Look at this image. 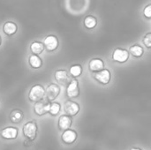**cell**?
Returning <instances> with one entry per match:
<instances>
[{"label":"cell","mask_w":151,"mask_h":150,"mask_svg":"<svg viewBox=\"0 0 151 150\" xmlns=\"http://www.w3.org/2000/svg\"><path fill=\"white\" fill-rule=\"evenodd\" d=\"M17 29H18V27L15 23L12 22V21H7L4 23V27H3V30L5 34L11 36V35H13L16 32H17Z\"/></svg>","instance_id":"9a60e30c"},{"label":"cell","mask_w":151,"mask_h":150,"mask_svg":"<svg viewBox=\"0 0 151 150\" xmlns=\"http://www.w3.org/2000/svg\"><path fill=\"white\" fill-rule=\"evenodd\" d=\"M29 65L35 68V69H37V68H40L42 65V59L38 57V55H31L29 57Z\"/></svg>","instance_id":"e0dca14e"},{"label":"cell","mask_w":151,"mask_h":150,"mask_svg":"<svg viewBox=\"0 0 151 150\" xmlns=\"http://www.w3.org/2000/svg\"><path fill=\"white\" fill-rule=\"evenodd\" d=\"M89 70L91 72H99L101 70L104 69V63L102 59L100 58H94L92 59L90 62H89Z\"/></svg>","instance_id":"4fadbf2b"},{"label":"cell","mask_w":151,"mask_h":150,"mask_svg":"<svg viewBox=\"0 0 151 150\" xmlns=\"http://www.w3.org/2000/svg\"><path fill=\"white\" fill-rule=\"evenodd\" d=\"M50 103L48 100H40L38 102L35 103V106H34V111L35 112L36 115L38 116H42L46 113L49 112L50 110Z\"/></svg>","instance_id":"3957f363"},{"label":"cell","mask_w":151,"mask_h":150,"mask_svg":"<svg viewBox=\"0 0 151 150\" xmlns=\"http://www.w3.org/2000/svg\"><path fill=\"white\" fill-rule=\"evenodd\" d=\"M131 150H142V149H132Z\"/></svg>","instance_id":"d4e9b609"},{"label":"cell","mask_w":151,"mask_h":150,"mask_svg":"<svg viewBox=\"0 0 151 150\" xmlns=\"http://www.w3.org/2000/svg\"><path fill=\"white\" fill-rule=\"evenodd\" d=\"M23 134L27 140L33 141L36 138V134H37V126L35 122L34 121L27 122L23 126Z\"/></svg>","instance_id":"6da1fadb"},{"label":"cell","mask_w":151,"mask_h":150,"mask_svg":"<svg viewBox=\"0 0 151 150\" xmlns=\"http://www.w3.org/2000/svg\"><path fill=\"white\" fill-rule=\"evenodd\" d=\"M82 73V67L80 65H74L70 67V74L73 77H79Z\"/></svg>","instance_id":"44dd1931"},{"label":"cell","mask_w":151,"mask_h":150,"mask_svg":"<svg viewBox=\"0 0 151 150\" xmlns=\"http://www.w3.org/2000/svg\"><path fill=\"white\" fill-rule=\"evenodd\" d=\"M31 51L35 54V55H39L41 54L43 50H44V45L43 43L40 42H35L31 44L30 46Z\"/></svg>","instance_id":"ac0fdd59"},{"label":"cell","mask_w":151,"mask_h":150,"mask_svg":"<svg viewBox=\"0 0 151 150\" xmlns=\"http://www.w3.org/2000/svg\"><path fill=\"white\" fill-rule=\"evenodd\" d=\"M1 136L5 140H13L18 136V129L15 127H6L2 130Z\"/></svg>","instance_id":"7c38bea8"},{"label":"cell","mask_w":151,"mask_h":150,"mask_svg":"<svg viewBox=\"0 0 151 150\" xmlns=\"http://www.w3.org/2000/svg\"><path fill=\"white\" fill-rule=\"evenodd\" d=\"M96 24H97V20L93 16H88L84 19V26L88 29L94 28L96 26Z\"/></svg>","instance_id":"d6986e66"},{"label":"cell","mask_w":151,"mask_h":150,"mask_svg":"<svg viewBox=\"0 0 151 150\" xmlns=\"http://www.w3.org/2000/svg\"><path fill=\"white\" fill-rule=\"evenodd\" d=\"M143 43L146 45L148 49H150L151 47V33H149L146 34V36L143 39Z\"/></svg>","instance_id":"603a6c76"},{"label":"cell","mask_w":151,"mask_h":150,"mask_svg":"<svg viewBox=\"0 0 151 150\" xmlns=\"http://www.w3.org/2000/svg\"><path fill=\"white\" fill-rule=\"evenodd\" d=\"M129 51H130L131 55L135 57H140L143 54V49L140 45H134V46L130 47Z\"/></svg>","instance_id":"ffe728a7"},{"label":"cell","mask_w":151,"mask_h":150,"mask_svg":"<svg viewBox=\"0 0 151 150\" xmlns=\"http://www.w3.org/2000/svg\"><path fill=\"white\" fill-rule=\"evenodd\" d=\"M64 111L66 113V115L70 117L75 116L79 111H80V106L77 103L73 102V101H66L64 105Z\"/></svg>","instance_id":"52a82bcc"},{"label":"cell","mask_w":151,"mask_h":150,"mask_svg":"<svg viewBox=\"0 0 151 150\" xmlns=\"http://www.w3.org/2000/svg\"><path fill=\"white\" fill-rule=\"evenodd\" d=\"M66 95L69 98H76L80 95V88L79 83L77 80H73L67 85L66 88Z\"/></svg>","instance_id":"5b68a950"},{"label":"cell","mask_w":151,"mask_h":150,"mask_svg":"<svg viewBox=\"0 0 151 150\" xmlns=\"http://www.w3.org/2000/svg\"><path fill=\"white\" fill-rule=\"evenodd\" d=\"M55 79L59 84L63 86H67L72 80L70 76L65 70H58L55 72Z\"/></svg>","instance_id":"9c48e42d"},{"label":"cell","mask_w":151,"mask_h":150,"mask_svg":"<svg viewBox=\"0 0 151 150\" xmlns=\"http://www.w3.org/2000/svg\"><path fill=\"white\" fill-rule=\"evenodd\" d=\"M95 79L101 84L106 85L111 80V72L109 70L103 69L95 73Z\"/></svg>","instance_id":"ba28073f"},{"label":"cell","mask_w":151,"mask_h":150,"mask_svg":"<svg viewBox=\"0 0 151 150\" xmlns=\"http://www.w3.org/2000/svg\"><path fill=\"white\" fill-rule=\"evenodd\" d=\"M1 43H2V38H1V36H0V45H1Z\"/></svg>","instance_id":"484cf974"},{"label":"cell","mask_w":151,"mask_h":150,"mask_svg":"<svg viewBox=\"0 0 151 150\" xmlns=\"http://www.w3.org/2000/svg\"><path fill=\"white\" fill-rule=\"evenodd\" d=\"M45 95V89L41 85H35L29 91L28 98L32 102H38L42 99H43Z\"/></svg>","instance_id":"7a4b0ae2"},{"label":"cell","mask_w":151,"mask_h":150,"mask_svg":"<svg viewBox=\"0 0 151 150\" xmlns=\"http://www.w3.org/2000/svg\"><path fill=\"white\" fill-rule=\"evenodd\" d=\"M144 15L148 18L150 19L151 18V5L149 4L145 9H144Z\"/></svg>","instance_id":"cb8c5ba5"},{"label":"cell","mask_w":151,"mask_h":150,"mask_svg":"<svg viewBox=\"0 0 151 150\" xmlns=\"http://www.w3.org/2000/svg\"><path fill=\"white\" fill-rule=\"evenodd\" d=\"M72 118H70V116L68 115H63L59 118L58 119V127L65 131V130H67L71 127L72 126Z\"/></svg>","instance_id":"5bb4252c"},{"label":"cell","mask_w":151,"mask_h":150,"mask_svg":"<svg viewBox=\"0 0 151 150\" xmlns=\"http://www.w3.org/2000/svg\"><path fill=\"white\" fill-rule=\"evenodd\" d=\"M60 109H61V106L59 103H50V110H49V113L52 116H56L59 113L60 111Z\"/></svg>","instance_id":"7402d4cb"},{"label":"cell","mask_w":151,"mask_h":150,"mask_svg":"<svg viewBox=\"0 0 151 150\" xmlns=\"http://www.w3.org/2000/svg\"><path fill=\"white\" fill-rule=\"evenodd\" d=\"M61 138H62V141L65 143H66V144H72V143H73L76 141V139H77V133L73 130L67 129V130H65V132L63 133Z\"/></svg>","instance_id":"8fae6325"},{"label":"cell","mask_w":151,"mask_h":150,"mask_svg":"<svg viewBox=\"0 0 151 150\" xmlns=\"http://www.w3.org/2000/svg\"><path fill=\"white\" fill-rule=\"evenodd\" d=\"M23 112L20 110H13L10 114V120L14 124H18L23 119Z\"/></svg>","instance_id":"2e32d148"},{"label":"cell","mask_w":151,"mask_h":150,"mask_svg":"<svg viewBox=\"0 0 151 150\" xmlns=\"http://www.w3.org/2000/svg\"><path fill=\"white\" fill-rule=\"evenodd\" d=\"M129 58V52L124 49H116L112 54V59L119 63H125Z\"/></svg>","instance_id":"8992f818"},{"label":"cell","mask_w":151,"mask_h":150,"mask_svg":"<svg viewBox=\"0 0 151 150\" xmlns=\"http://www.w3.org/2000/svg\"><path fill=\"white\" fill-rule=\"evenodd\" d=\"M59 94H60V88H59V86H58L57 84L51 83L46 88L44 96H46L48 101L51 102V101L55 100L58 96Z\"/></svg>","instance_id":"277c9868"},{"label":"cell","mask_w":151,"mask_h":150,"mask_svg":"<svg viewBox=\"0 0 151 150\" xmlns=\"http://www.w3.org/2000/svg\"><path fill=\"white\" fill-rule=\"evenodd\" d=\"M43 45L44 48L48 51H53L55 50L58 46V41L55 35H49L43 40Z\"/></svg>","instance_id":"30bf717a"}]
</instances>
